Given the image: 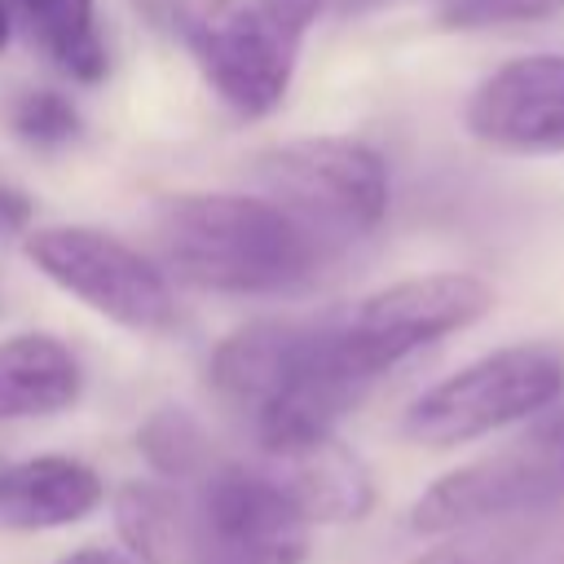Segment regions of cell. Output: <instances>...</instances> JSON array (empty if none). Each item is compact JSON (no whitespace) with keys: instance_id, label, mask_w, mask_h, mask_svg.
Instances as JSON below:
<instances>
[{"instance_id":"7","label":"cell","mask_w":564,"mask_h":564,"mask_svg":"<svg viewBox=\"0 0 564 564\" xmlns=\"http://www.w3.org/2000/svg\"><path fill=\"white\" fill-rule=\"evenodd\" d=\"M322 348V317H260L229 330L207 361L212 392L256 427L273 405H282L304 375L313 370Z\"/></svg>"},{"instance_id":"10","label":"cell","mask_w":564,"mask_h":564,"mask_svg":"<svg viewBox=\"0 0 564 564\" xmlns=\"http://www.w3.org/2000/svg\"><path fill=\"white\" fill-rule=\"evenodd\" d=\"M256 463L286 494L304 524H348L375 507V480L339 436H317L282 454H260Z\"/></svg>"},{"instance_id":"3","label":"cell","mask_w":564,"mask_h":564,"mask_svg":"<svg viewBox=\"0 0 564 564\" xmlns=\"http://www.w3.org/2000/svg\"><path fill=\"white\" fill-rule=\"evenodd\" d=\"M564 397V352L555 344L494 348L419 392L401 414V436L449 449L555 410Z\"/></svg>"},{"instance_id":"6","label":"cell","mask_w":564,"mask_h":564,"mask_svg":"<svg viewBox=\"0 0 564 564\" xmlns=\"http://www.w3.org/2000/svg\"><path fill=\"white\" fill-rule=\"evenodd\" d=\"M322 9L326 0H234L189 53L225 106L260 119L286 97L304 31Z\"/></svg>"},{"instance_id":"20","label":"cell","mask_w":564,"mask_h":564,"mask_svg":"<svg viewBox=\"0 0 564 564\" xmlns=\"http://www.w3.org/2000/svg\"><path fill=\"white\" fill-rule=\"evenodd\" d=\"M53 564H132V560H123L115 551H101V546H84V551H70V555L53 560Z\"/></svg>"},{"instance_id":"18","label":"cell","mask_w":564,"mask_h":564,"mask_svg":"<svg viewBox=\"0 0 564 564\" xmlns=\"http://www.w3.org/2000/svg\"><path fill=\"white\" fill-rule=\"evenodd\" d=\"M520 538L489 524V529H467V533H454L449 542L414 555L410 564H511Z\"/></svg>"},{"instance_id":"12","label":"cell","mask_w":564,"mask_h":564,"mask_svg":"<svg viewBox=\"0 0 564 564\" xmlns=\"http://www.w3.org/2000/svg\"><path fill=\"white\" fill-rule=\"evenodd\" d=\"M84 370L75 352L44 330H18L0 339V423L48 419L79 401Z\"/></svg>"},{"instance_id":"13","label":"cell","mask_w":564,"mask_h":564,"mask_svg":"<svg viewBox=\"0 0 564 564\" xmlns=\"http://www.w3.org/2000/svg\"><path fill=\"white\" fill-rule=\"evenodd\" d=\"M40 53L70 79L97 84L106 75V44L93 0H9Z\"/></svg>"},{"instance_id":"1","label":"cell","mask_w":564,"mask_h":564,"mask_svg":"<svg viewBox=\"0 0 564 564\" xmlns=\"http://www.w3.org/2000/svg\"><path fill=\"white\" fill-rule=\"evenodd\" d=\"M163 269L198 291L282 295L313 282L326 247L260 194H172L154 212Z\"/></svg>"},{"instance_id":"16","label":"cell","mask_w":564,"mask_h":564,"mask_svg":"<svg viewBox=\"0 0 564 564\" xmlns=\"http://www.w3.org/2000/svg\"><path fill=\"white\" fill-rule=\"evenodd\" d=\"M9 123H13V132H18L26 145L57 150V145L75 141V132H79V110H75L62 93H53V88H35V93L18 97Z\"/></svg>"},{"instance_id":"14","label":"cell","mask_w":564,"mask_h":564,"mask_svg":"<svg viewBox=\"0 0 564 564\" xmlns=\"http://www.w3.org/2000/svg\"><path fill=\"white\" fill-rule=\"evenodd\" d=\"M137 449L159 471V480H172V485H194V480H203L220 463L207 427L189 410H181V405H159L141 423Z\"/></svg>"},{"instance_id":"11","label":"cell","mask_w":564,"mask_h":564,"mask_svg":"<svg viewBox=\"0 0 564 564\" xmlns=\"http://www.w3.org/2000/svg\"><path fill=\"white\" fill-rule=\"evenodd\" d=\"M101 476L66 454H35L0 467V524L4 529H62L97 511Z\"/></svg>"},{"instance_id":"9","label":"cell","mask_w":564,"mask_h":564,"mask_svg":"<svg viewBox=\"0 0 564 564\" xmlns=\"http://www.w3.org/2000/svg\"><path fill=\"white\" fill-rule=\"evenodd\" d=\"M115 529L141 564H225L194 485L128 480L115 494Z\"/></svg>"},{"instance_id":"19","label":"cell","mask_w":564,"mask_h":564,"mask_svg":"<svg viewBox=\"0 0 564 564\" xmlns=\"http://www.w3.org/2000/svg\"><path fill=\"white\" fill-rule=\"evenodd\" d=\"M31 216H35V207H31V198L22 194V189H13L9 181H0V238H13V234H31Z\"/></svg>"},{"instance_id":"17","label":"cell","mask_w":564,"mask_h":564,"mask_svg":"<svg viewBox=\"0 0 564 564\" xmlns=\"http://www.w3.org/2000/svg\"><path fill=\"white\" fill-rule=\"evenodd\" d=\"M132 4H137V13H141L154 31L181 40L185 48H194V44L212 31V22H216L234 0H132Z\"/></svg>"},{"instance_id":"15","label":"cell","mask_w":564,"mask_h":564,"mask_svg":"<svg viewBox=\"0 0 564 564\" xmlns=\"http://www.w3.org/2000/svg\"><path fill=\"white\" fill-rule=\"evenodd\" d=\"M564 0H436V22L449 31H489L560 18Z\"/></svg>"},{"instance_id":"21","label":"cell","mask_w":564,"mask_h":564,"mask_svg":"<svg viewBox=\"0 0 564 564\" xmlns=\"http://www.w3.org/2000/svg\"><path fill=\"white\" fill-rule=\"evenodd\" d=\"M9 44V0H0V48Z\"/></svg>"},{"instance_id":"4","label":"cell","mask_w":564,"mask_h":564,"mask_svg":"<svg viewBox=\"0 0 564 564\" xmlns=\"http://www.w3.org/2000/svg\"><path fill=\"white\" fill-rule=\"evenodd\" d=\"M494 308V286L476 273H419L370 291L344 313H330V348L339 366L370 388L379 375L419 348L480 322Z\"/></svg>"},{"instance_id":"5","label":"cell","mask_w":564,"mask_h":564,"mask_svg":"<svg viewBox=\"0 0 564 564\" xmlns=\"http://www.w3.org/2000/svg\"><path fill=\"white\" fill-rule=\"evenodd\" d=\"M26 260L70 291L79 304L101 313L106 322L123 330H167L176 322V300L167 286V273L141 256L132 242L93 229V225H44L22 238Z\"/></svg>"},{"instance_id":"8","label":"cell","mask_w":564,"mask_h":564,"mask_svg":"<svg viewBox=\"0 0 564 564\" xmlns=\"http://www.w3.org/2000/svg\"><path fill=\"white\" fill-rule=\"evenodd\" d=\"M463 128L502 154H564V53H529L485 75Z\"/></svg>"},{"instance_id":"2","label":"cell","mask_w":564,"mask_h":564,"mask_svg":"<svg viewBox=\"0 0 564 564\" xmlns=\"http://www.w3.org/2000/svg\"><path fill=\"white\" fill-rule=\"evenodd\" d=\"M260 198L282 207L330 256L379 229L388 212V163L352 137H300L256 159Z\"/></svg>"}]
</instances>
